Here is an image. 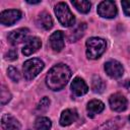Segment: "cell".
<instances>
[{"label":"cell","mask_w":130,"mask_h":130,"mask_svg":"<svg viewBox=\"0 0 130 130\" xmlns=\"http://www.w3.org/2000/svg\"><path fill=\"white\" fill-rule=\"evenodd\" d=\"M71 3L81 13H87L90 10V7H91V3L89 1H86V0H78V1L74 0Z\"/></svg>","instance_id":"ffe728a7"},{"label":"cell","mask_w":130,"mask_h":130,"mask_svg":"<svg viewBox=\"0 0 130 130\" xmlns=\"http://www.w3.org/2000/svg\"><path fill=\"white\" fill-rule=\"evenodd\" d=\"M121 5L123 7L124 13L127 16H130V0H123L121 2Z\"/></svg>","instance_id":"cb8c5ba5"},{"label":"cell","mask_w":130,"mask_h":130,"mask_svg":"<svg viewBox=\"0 0 130 130\" xmlns=\"http://www.w3.org/2000/svg\"><path fill=\"white\" fill-rule=\"evenodd\" d=\"M52 127V122L47 117H39L35 122L36 130H50Z\"/></svg>","instance_id":"ac0fdd59"},{"label":"cell","mask_w":130,"mask_h":130,"mask_svg":"<svg viewBox=\"0 0 130 130\" xmlns=\"http://www.w3.org/2000/svg\"><path fill=\"white\" fill-rule=\"evenodd\" d=\"M71 77V70L63 63L53 66L46 76V84L52 90L62 89Z\"/></svg>","instance_id":"6da1fadb"},{"label":"cell","mask_w":130,"mask_h":130,"mask_svg":"<svg viewBox=\"0 0 130 130\" xmlns=\"http://www.w3.org/2000/svg\"><path fill=\"white\" fill-rule=\"evenodd\" d=\"M70 88H71V91L76 95V96H80V95H83L85 94L87 91H88V86L87 84L85 83V81L80 78V77H75L72 82H71V85H70Z\"/></svg>","instance_id":"4fadbf2b"},{"label":"cell","mask_w":130,"mask_h":130,"mask_svg":"<svg viewBox=\"0 0 130 130\" xmlns=\"http://www.w3.org/2000/svg\"><path fill=\"white\" fill-rule=\"evenodd\" d=\"M7 74H8V77H9L12 81H14V82H18L19 79H20V73H19L18 70H17L15 67H13V66L8 67V69H7Z\"/></svg>","instance_id":"603a6c76"},{"label":"cell","mask_w":130,"mask_h":130,"mask_svg":"<svg viewBox=\"0 0 130 130\" xmlns=\"http://www.w3.org/2000/svg\"><path fill=\"white\" fill-rule=\"evenodd\" d=\"M50 104H51L50 99H49L48 96H44V98L39 102V104H38V106H37V111H38V112H41V113L46 112V111L49 109Z\"/></svg>","instance_id":"44dd1931"},{"label":"cell","mask_w":130,"mask_h":130,"mask_svg":"<svg viewBox=\"0 0 130 130\" xmlns=\"http://www.w3.org/2000/svg\"><path fill=\"white\" fill-rule=\"evenodd\" d=\"M1 126L3 130H20V123L10 114H4L1 118Z\"/></svg>","instance_id":"7c38bea8"},{"label":"cell","mask_w":130,"mask_h":130,"mask_svg":"<svg viewBox=\"0 0 130 130\" xmlns=\"http://www.w3.org/2000/svg\"><path fill=\"white\" fill-rule=\"evenodd\" d=\"M105 109V105L103 102L99 101V100H92L90 102H88L87 106H86V110H87V115L89 118H93L96 114H100L101 112H103Z\"/></svg>","instance_id":"9a60e30c"},{"label":"cell","mask_w":130,"mask_h":130,"mask_svg":"<svg viewBox=\"0 0 130 130\" xmlns=\"http://www.w3.org/2000/svg\"><path fill=\"white\" fill-rule=\"evenodd\" d=\"M105 71L112 78H120L124 73V68L120 62L116 60H110L105 64Z\"/></svg>","instance_id":"ba28073f"},{"label":"cell","mask_w":130,"mask_h":130,"mask_svg":"<svg viewBox=\"0 0 130 130\" xmlns=\"http://www.w3.org/2000/svg\"><path fill=\"white\" fill-rule=\"evenodd\" d=\"M85 28H86V24L84 22L82 23H79L73 30L70 31V34L68 35V40L72 43V42H76L78 41L84 34L85 31Z\"/></svg>","instance_id":"e0dca14e"},{"label":"cell","mask_w":130,"mask_h":130,"mask_svg":"<svg viewBox=\"0 0 130 130\" xmlns=\"http://www.w3.org/2000/svg\"><path fill=\"white\" fill-rule=\"evenodd\" d=\"M86 56L89 59H98L106 51V41L101 38H89L86 43Z\"/></svg>","instance_id":"7a4b0ae2"},{"label":"cell","mask_w":130,"mask_h":130,"mask_svg":"<svg viewBox=\"0 0 130 130\" xmlns=\"http://www.w3.org/2000/svg\"><path fill=\"white\" fill-rule=\"evenodd\" d=\"M98 13L104 18H114L118 13L117 6L115 2L111 0L102 1L98 6Z\"/></svg>","instance_id":"5b68a950"},{"label":"cell","mask_w":130,"mask_h":130,"mask_svg":"<svg viewBox=\"0 0 130 130\" xmlns=\"http://www.w3.org/2000/svg\"><path fill=\"white\" fill-rule=\"evenodd\" d=\"M28 29L25 27H21L15 30H12L8 35V41L11 45H18L22 42H25L27 40V35H28Z\"/></svg>","instance_id":"30bf717a"},{"label":"cell","mask_w":130,"mask_h":130,"mask_svg":"<svg viewBox=\"0 0 130 130\" xmlns=\"http://www.w3.org/2000/svg\"><path fill=\"white\" fill-rule=\"evenodd\" d=\"M129 121H130V116H129Z\"/></svg>","instance_id":"4316f807"},{"label":"cell","mask_w":130,"mask_h":130,"mask_svg":"<svg viewBox=\"0 0 130 130\" xmlns=\"http://www.w3.org/2000/svg\"><path fill=\"white\" fill-rule=\"evenodd\" d=\"M26 2H27V3H29V4H39L41 1H29V0H27Z\"/></svg>","instance_id":"484cf974"},{"label":"cell","mask_w":130,"mask_h":130,"mask_svg":"<svg viewBox=\"0 0 130 130\" xmlns=\"http://www.w3.org/2000/svg\"><path fill=\"white\" fill-rule=\"evenodd\" d=\"M44 62L38 58L28 59L23 63L22 70H23V76L26 80L34 79L43 69H44Z\"/></svg>","instance_id":"277c9868"},{"label":"cell","mask_w":130,"mask_h":130,"mask_svg":"<svg viewBox=\"0 0 130 130\" xmlns=\"http://www.w3.org/2000/svg\"><path fill=\"white\" fill-rule=\"evenodd\" d=\"M0 100H1V105H5L11 100V93H10V91L7 89V87L5 85H1Z\"/></svg>","instance_id":"7402d4cb"},{"label":"cell","mask_w":130,"mask_h":130,"mask_svg":"<svg viewBox=\"0 0 130 130\" xmlns=\"http://www.w3.org/2000/svg\"><path fill=\"white\" fill-rule=\"evenodd\" d=\"M91 89L95 93H102L106 89V83L100 76H93L91 81Z\"/></svg>","instance_id":"d6986e66"},{"label":"cell","mask_w":130,"mask_h":130,"mask_svg":"<svg viewBox=\"0 0 130 130\" xmlns=\"http://www.w3.org/2000/svg\"><path fill=\"white\" fill-rule=\"evenodd\" d=\"M42 47V42L38 37H30L24 42V46L22 48V54L24 56H29L37 52Z\"/></svg>","instance_id":"9c48e42d"},{"label":"cell","mask_w":130,"mask_h":130,"mask_svg":"<svg viewBox=\"0 0 130 130\" xmlns=\"http://www.w3.org/2000/svg\"><path fill=\"white\" fill-rule=\"evenodd\" d=\"M37 24L39 27L48 30V29L52 28V26H53V19L48 12L43 11L37 17Z\"/></svg>","instance_id":"2e32d148"},{"label":"cell","mask_w":130,"mask_h":130,"mask_svg":"<svg viewBox=\"0 0 130 130\" xmlns=\"http://www.w3.org/2000/svg\"><path fill=\"white\" fill-rule=\"evenodd\" d=\"M109 104H110L111 109L115 112H123L127 109V106H128L127 99L123 94L118 93V92L110 96Z\"/></svg>","instance_id":"52a82bcc"},{"label":"cell","mask_w":130,"mask_h":130,"mask_svg":"<svg viewBox=\"0 0 130 130\" xmlns=\"http://www.w3.org/2000/svg\"><path fill=\"white\" fill-rule=\"evenodd\" d=\"M64 38H65V35L61 30H57V31H55L51 35V37L49 39V42H50L51 48L55 52H60L64 48V46H65Z\"/></svg>","instance_id":"8fae6325"},{"label":"cell","mask_w":130,"mask_h":130,"mask_svg":"<svg viewBox=\"0 0 130 130\" xmlns=\"http://www.w3.org/2000/svg\"><path fill=\"white\" fill-rule=\"evenodd\" d=\"M21 18V11L18 9L4 10L0 14V22L3 25H12Z\"/></svg>","instance_id":"8992f818"},{"label":"cell","mask_w":130,"mask_h":130,"mask_svg":"<svg viewBox=\"0 0 130 130\" xmlns=\"http://www.w3.org/2000/svg\"><path fill=\"white\" fill-rule=\"evenodd\" d=\"M78 118V114L74 109H66L62 112L60 117V125L61 126H69L73 122H75Z\"/></svg>","instance_id":"5bb4252c"},{"label":"cell","mask_w":130,"mask_h":130,"mask_svg":"<svg viewBox=\"0 0 130 130\" xmlns=\"http://www.w3.org/2000/svg\"><path fill=\"white\" fill-rule=\"evenodd\" d=\"M5 58L7 60H15L17 58V51L15 49H11L9 50L6 54H5Z\"/></svg>","instance_id":"d4e9b609"},{"label":"cell","mask_w":130,"mask_h":130,"mask_svg":"<svg viewBox=\"0 0 130 130\" xmlns=\"http://www.w3.org/2000/svg\"><path fill=\"white\" fill-rule=\"evenodd\" d=\"M55 14L59 20V22L66 27L72 26L75 22V17L73 15V13L70 11L69 7L67 6L66 3L64 2H59L55 5L54 8Z\"/></svg>","instance_id":"3957f363"}]
</instances>
